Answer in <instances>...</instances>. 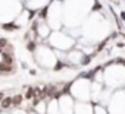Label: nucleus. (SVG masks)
<instances>
[{
	"label": "nucleus",
	"mask_w": 125,
	"mask_h": 114,
	"mask_svg": "<svg viewBox=\"0 0 125 114\" xmlns=\"http://www.w3.org/2000/svg\"><path fill=\"white\" fill-rule=\"evenodd\" d=\"M10 105H12V97H5L2 99V102H0V108H3V110L9 108Z\"/></svg>",
	"instance_id": "1"
},
{
	"label": "nucleus",
	"mask_w": 125,
	"mask_h": 114,
	"mask_svg": "<svg viewBox=\"0 0 125 114\" xmlns=\"http://www.w3.org/2000/svg\"><path fill=\"white\" fill-rule=\"evenodd\" d=\"M0 72H6V75H8L9 72H13V66L8 65L5 62H0Z\"/></svg>",
	"instance_id": "2"
},
{
	"label": "nucleus",
	"mask_w": 125,
	"mask_h": 114,
	"mask_svg": "<svg viewBox=\"0 0 125 114\" xmlns=\"http://www.w3.org/2000/svg\"><path fill=\"white\" fill-rule=\"evenodd\" d=\"M3 29L5 31H16V29H19V26L15 25V24H5L3 25Z\"/></svg>",
	"instance_id": "3"
},
{
	"label": "nucleus",
	"mask_w": 125,
	"mask_h": 114,
	"mask_svg": "<svg viewBox=\"0 0 125 114\" xmlns=\"http://www.w3.org/2000/svg\"><path fill=\"white\" fill-rule=\"evenodd\" d=\"M21 102H22V95H15V97H12V105L18 107Z\"/></svg>",
	"instance_id": "4"
},
{
	"label": "nucleus",
	"mask_w": 125,
	"mask_h": 114,
	"mask_svg": "<svg viewBox=\"0 0 125 114\" xmlns=\"http://www.w3.org/2000/svg\"><path fill=\"white\" fill-rule=\"evenodd\" d=\"M25 98H27V99H32V98H34V88H28Z\"/></svg>",
	"instance_id": "5"
},
{
	"label": "nucleus",
	"mask_w": 125,
	"mask_h": 114,
	"mask_svg": "<svg viewBox=\"0 0 125 114\" xmlns=\"http://www.w3.org/2000/svg\"><path fill=\"white\" fill-rule=\"evenodd\" d=\"M8 45V40L6 38H0V53L3 51V48Z\"/></svg>",
	"instance_id": "6"
},
{
	"label": "nucleus",
	"mask_w": 125,
	"mask_h": 114,
	"mask_svg": "<svg viewBox=\"0 0 125 114\" xmlns=\"http://www.w3.org/2000/svg\"><path fill=\"white\" fill-rule=\"evenodd\" d=\"M27 48H28L30 51H34V50H35V42H28Z\"/></svg>",
	"instance_id": "7"
},
{
	"label": "nucleus",
	"mask_w": 125,
	"mask_h": 114,
	"mask_svg": "<svg viewBox=\"0 0 125 114\" xmlns=\"http://www.w3.org/2000/svg\"><path fill=\"white\" fill-rule=\"evenodd\" d=\"M115 63H119V65H125V59H122V57H118V59L115 60Z\"/></svg>",
	"instance_id": "8"
},
{
	"label": "nucleus",
	"mask_w": 125,
	"mask_h": 114,
	"mask_svg": "<svg viewBox=\"0 0 125 114\" xmlns=\"http://www.w3.org/2000/svg\"><path fill=\"white\" fill-rule=\"evenodd\" d=\"M62 66H63V65H62L60 62H57V63H56V66H54V70H60V69H62Z\"/></svg>",
	"instance_id": "9"
},
{
	"label": "nucleus",
	"mask_w": 125,
	"mask_h": 114,
	"mask_svg": "<svg viewBox=\"0 0 125 114\" xmlns=\"http://www.w3.org/2000/svg\"><path fill=\"white\" fill-rule=\"evenodd\" d=\"M81 63H83V65H88V63H90V57H84Z\"/></svg>",
	"instance_id": "10"
},
{
	"label": "nucleus",
	"mask_w": 125,
	"mask_h": 114,
	"mask_svg": "<svg viewBox=\"0 0 125 114\" xmlns=\"http://www.w3.org/2000/svg\"><path fill=\"white\" fill-rule=\"evenodd\" d=\"M46 13H47V8H44V9L41 10V15H40V16H41V18H46Z\"/></svg>",
	"instance_id": "11"
},
{
	"label": "nucleus",
	"mask_w": 125,
	"mask_h": 114,
	"mask_svg": "<svg viewBox=\"0 0 125 114\" xmlns=\"http://www.w3.org/2000/svg\"><path fill=\"white\" fill-rule=\"evenodd\" d=\"M3 98H5V94H3V92H0V102H2Z\"/></svg>",
	"instance_id": "12"
},
{
	"label": "nucleus",
	"mask_w": 125,
	"mask_h": 114,
	"mask_svg": "<svg viewBox=\"0 0 125 114\" xmlns=\"http://www.w3.org/2000/svg\"><path fill=\"white\" fill-rule=\"evenodd\" d=\"M121 18H122V19L125 21V12H122V13H121Z\"/></svg>",
	"instance_id": "13"
}]
</instances>
